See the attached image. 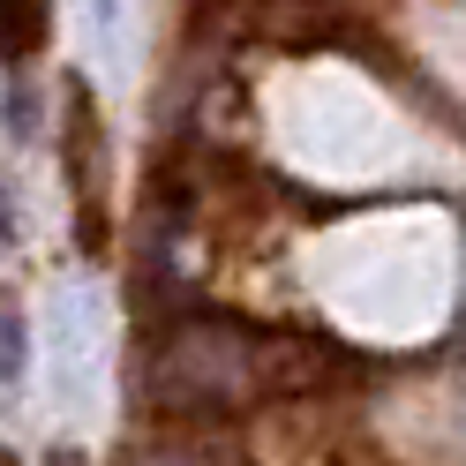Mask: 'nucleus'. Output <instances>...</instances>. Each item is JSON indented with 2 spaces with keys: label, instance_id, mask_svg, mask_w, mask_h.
Here are the masks:
<instances>
[{
  "label": "nucleus",
  "instance_id": "f03ea898",
  "mask_svg": "<svg viewBox=\"0 0 466 466\" xmlns=\"http://www.w3.org/2000/svg\"><path fill=\"white\" fill-rule=\"evenodd\" d=\"M23 369H31V316H23V301L0 286V384H15Z\"/></svg>",
  "mask_w": 466,
  "mask_h": 466
},
{
  "label": "nucleus",
  "instance_id": "f257e3e1",
  "mask_svg": "<svg viewBox=\"0 0 466 466\" xmlns=\"http://www.w3.org/2000/svg\"><path fill=\"white\" fill-rule=\"evenodd\" d=\"M53 31V0H0V61H31Z\"/></svg>",
  "mask_w": 466,
  "mask_h": 466
}]
</instances>
